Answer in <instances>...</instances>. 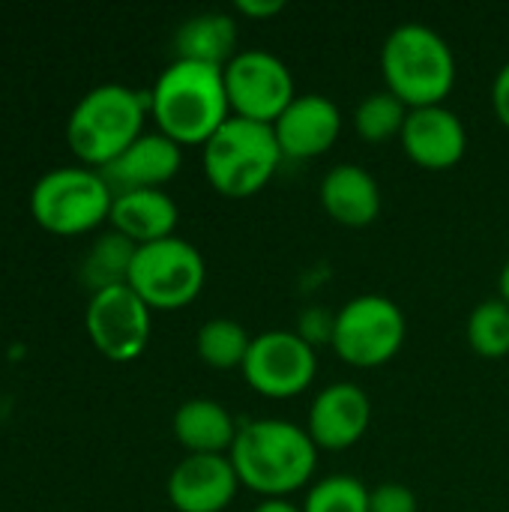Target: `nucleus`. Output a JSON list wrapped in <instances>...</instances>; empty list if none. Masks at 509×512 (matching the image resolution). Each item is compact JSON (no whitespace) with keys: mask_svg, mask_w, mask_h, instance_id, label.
<instances>
[{"mask_svg":"<svg viewBox=\"0 0 509 512\" xmlns=\"http://www.w3.org/2000/svg\"><path fill=\"white\" fill-rule=\"evenodd\" d=\"M183 165V147L162 132H144L135 138L117 159L96 168L114 195L138 192V189H162L171 177H177Z\"/></svg>","mask_w":509,"mask_h":512,"instance_id":"4468645a","label":"nucleus"},{"mask_svg":"<svg viewBox=\"0 0 509 512\" xmlns=\"http://www.w3.org/2000/svg\"><path fill=\"white\" fill-rule=\"evenodd\" d=\"M246 384L267 399H294L306 393L318 375L315 348L291 330H267L252 336L243 363Z\"/></svg>","mask_w":509,"mask_h":512,"instance_id":"9d476101","label":"nucleus"},{"mask_svg":"<svg viewBox=\"0 0 509 512\" xmlns=\"http://www.w3.org/2000/svg\"><path fill=\"white\" fill-rule=\"evenodd\" d=\"M405 312L381 294H363L348 300L336 312L333 351L354 369L387 366L405 345Z\"/></svg>","mask_w":509,"mask_h":512,"instance_id":"0eeeda50","label":"nucleus"},{"mask_svg":"<svg viewBox=\"0 0 509 512\" xmlns=\"http://www.w3.org/2000/svg\"><path fill=\"white\" fill-rule=\"evenodd\" d=\"M234 9L243 15V18H252V21H261V18H273L285 9L282 0H237Z\"/></svg>","mask_w":509,"mask_h":512,"instance_id":"c85d7f7f","label":"nucleus"},{"mask_svg":"<svg viewBox=\"0 0 509 512\" xmlns=\"http://www.w3.org/2000/svg\"><path fill=\"white\" fill-rule=\"evenodd\" d=\"M249 348H252V336L246 333L243 324L231 318H210L207 324H201L195 336L198 357L204 360V366L219 369V372L243 369Z\"/></svg>","mask_w":509,"mask_h":512,"instance_id":"4be33fe9","label":"nucleus"},{"mask_svg":"<svg viewBox=\"0 0 509 512\" xmlns=\"http://www.w3.org/2000/svg\"><path fill=\"white\" fill-rule=\"evenodd\" d=\"M492 108H495V117L501 120V126L509 129V63H504L492 81Z\"/></svg>","mask_w":509,"mask_h":512,"instance_id":"cd10ccee","label":"nucleus"},{"mask_svg":"<svg viewBox=\"0 0 509 512\" xmlns=\"http://www.w3.org/2000/svg\"><path fill=\"white\" fill-rule=\"evenodd\" d=\"M204 279H207V264L201 252L177 234L138 246L129 270V288L150 309L189 306L201 294Z\"/></svg>","mask_w":509,"mask_h":512,"instance_id":"6e6552de","label":"nucleus"},{"mask_svg":"<svg viewBox=\"0 0 509 512\" xmlns=\"http://www.w3.org/2000/svg\"><path fill=\"white\" fill-rule=\"evenodd\" d=\"M135 252H138V243H132L120 231L99 234L81 258V282L90 288V294L117 288V285H129V270H132Z\"/></svg>","mask_w":509,"mask_h":512,"instance_id":"412c9836","label":"nucleus"},{"mask_svg":"<svg viewBox=\"0 0 509 512\" xmlns=\"http://www.w3.org/2000/svg\"><path fill=\"white\" fill-rule=\"evenodd\" d=\"M471 351L483 360H504L509 354V306L498 300H483L468 318Z\"/></svg>","mask_w":509,"mask_h":512,"instance_id":"b1692460","label":"nucleus"},{"mask_svg":"<svg viewBox=\"0 0 509 512\" xmlns=\"http://www.w3.org/2000/svg\"><path fill=\"white\" fill-rule=\"evenodd\" d=\"M399 141H402L405 156L426 171L456 168L468 150L465 123L447 105L411 108Z\"/></svg>","mask_w":509,"mask_h":512,"instance_id":"f8f14e48","label":"nucleus"},{"mask_svg":"<svg viewBox=\"0 0 509 512\" xmlns=\"http://www.w3.org/2000/svg\"><path fill=\"white\" fill-rule=\"evenodd\" d=\"M228 459L240 486L264 501H285L315 477L318 447L306 429L288 420H249L237 429Z\"/></svg>","mask_w":509,"mask_h":512,"instance_id":"f257e3e1","label":"nucleus"},{"mask_svg":"<svg viewBox=\"0 0 509 512\" xmlns=\"http://www.w3.org/2000/svg\"><path fill=\"white\" fill-rule=\"evenodd\" d=\"M204 174L210 186L225 198L258 195L279 171L282 150L273 126L231 117L204 144Z\"/></svg>","mask_w":509,"mask_h":512,"instance_id":"39448f33","label":"nucleus"},{"mask_svg":"<svg viewBox=\"0 0 509 512\" xmlns=\"http://www.w3.org/2000/svg\"><path fill=\"white\" fill-rule=\"evenodd\" d=\"M381 72L387 90L408 108L444 105L456 87V54L429 24L408 21L384 39Z\"/></svg>","mask_w":509,"mask_h":512,"instance_id":"7ed1b4c3","label":"nucleus"},{"mask_svg":"<svg viewBox=\"0 0 509 512\" xmlns=\"http://www.w3.org/2000/svg\"><path fill=\"white\" fill-rule=\"evenodd\" d=\"M273 132L282 159H315L339 141L342 114L330 96L303 93L282 111V117L273 123Z\"/></svg>","mask_w":509,"mask_h":512,"instance_id":"ddd939ff","label":"nucleus"},{"mask_svg":"<svg viewBox=\"0 0 509 512\" xmlns=\"http://www.w3.org/2000/svg\"><path fill=\"white\" fill-rule=\"evenodd\" d=\"M114 192L93 168H51L30 189L33 219L54 234H84L108 219Z\"/></svg>","mask_w":509,"mask_h":512,"instance_id":"423d86ee","label":"nucleus"},{"mask_svg":"<svg viewBox=\"0 0 509 512\" xmlns=\"http://www.w3.org/2000/svg\"><path fill=\"white\" fill-rule=\"evenodd\" d=\"M408 105L393 96L390 90L369 93L357 108H354V129L363 141L369 144H384L390 138H399L408 120Z\"/></svg>","mask_w":509,"mask_h":512,"instance_id":"5701e85b","label":"nucleus"},{"mask_svg":"<svg viewBox=\"0 0 509 512\" xmlns=\"http://www.w3.org/2000/svg\"><path fill=\"white\" fill-rule=\"evenodd\" d=\"M240 477L228 456H186L168 477V501L177 512H222L237 498Z\"/></svg>","mask_w":509,"mask_h":512,"instance_id":"2eb2a0df","label":"nucleus"},{"mask_svg":"<svg viewBox=\"0 0 509 512\" xmlns=\"http://www.w3.org/2000/svg\"><path fill=\"white\" fill-rule=\"evenodd\" d=\"M174 438L189 456H225L234 447L237 423L228 408L216 399H189L174 411Z\"/></svg>","mask_w":509,"mask_h":512,"instance_id":"6ab92c4d","label":"nucleus"},{"mask_svg":"<svg viewBox=\"0 0 509 512\" xmlns=\"http://www.w3.org/2000/svg\"><path fill=\"white\" fill-rule=\"evenodd\" d=\"M303 512H369V489L351 474L318 480L303 501Z\"/></svg>","mask_w":509,"mask_h":512,"instance_id":"393cba45","label":"nucleus"},{"mask_svg":"<svg viewBox=\"0 0 509 512\" xmlns=\"http://www.w3.org/2000/svg\"><path fill=\"white\" fill-rule=\"evenodd\" d=\"M372 423V402L357 384H330L324 387L306 420V432L318 450H348L354 447Z\"/></svg>","mask_w":509,"mask_h":512,"instance_id":"dca6fc26","label":"nucleus"},{"mask_svg":"<svg viewBox=\"0 0 509 512\" xmlns=\"http://www.w3.org/2000/svg\"><path fill=\"white\" fill-rule=\"evenodd\" d=\"M237 39L240 30L228 12H198L177 27L174 51L177 60H195L225 69L240 54Z\"/></svg>","mask_w":509,"mask_h":512,"instance_id":"aec40b11","label":"nucleus"},{"mask_svg":"<svg viewBox=\"0 0 509 512\" xmlns=\"http://www.w3.org/2000/svg\"><path fill=\"white\" fill-rule=\"evenodd\" d=\"M498 288H501V300L509 306V258H507V264H504V270H501Z\"/></svg>","mask_w":509,"mask_h":512,"instance_id":"7c9ffc66","label":"nucleus"},{"mask_svg":"<svg viewBox=\"0 0 509 512\" xmlns=\"http://www.w3.org/2000/svg\"><path fill=\"white\" fill-rule=\"evenodd\" d=\"M252 512H303L300 507H294V504H288V501H264V504H258Z\"/></svg>","mask_w":509,"mask_h":512,"instance_id":"c756f323","label":"nucleus"},{"mask_svg":"<svg viewBox=\"0 0 509 512\" xmlns=\"http://www.w3.org/2000/svg\"><path fill=\"white\" fill-rule=\"evenodd\" d=\"M321 207L345 228H366L381 216V186L354 162L336 165L321 180Z\"/></svg>","mask_w":509,"mask_h":512,"instance_id":"f3484780","label":"nucleus"},{"mask_svg":"<svg viewBox=\"0 0 509 512\" xmlns=\"http://www.w3.org/2000/svg\"><path fill=\"white\" fill-rule=\"evenodd\" d=\"M150 111V90H132L126 84H99L87 90L69 120L66 141L87 165H108L135 138L144 135V117Z\"/></svg>","mask_w":509,"mask_h":512,"instance_id":"20e7f679","label":"nucleus"},{"mask_svg":"<svg viewBox=\"0 0 509 512\" xmlns=\"http://www.w3.org/2000/svg\"><path fill=\"white\" fill-rule=\"evenodd\" d=\"M225 90L231 102V114L255 123L273 126L282 111L297 99L294 75L270 51L261 48H243L225 69Z\"/></svg>","mask_w":509,"mask_h":512,"instance_id":"1a4fd4ad","label":"nucleus"},{"mask_svg":"<svg viewBox=\"0 0 509 512\" xmlns=\"http://www.w3.org/2000/svg\"><path fill=\"white\" fill-rule=\"evenodd\" d=\"M369 512H417V495L402 483H381L369 492Z\"/></svg>","mask_w":509,"mask_h":512,"instance_id":"bb28decb","label":"nucleus"},{"mask_svg":"<svg viewBox=\"0 0 509 512\" xmlns=\"http://www.w3.org/2000/svg\"><path fill=\"white\" fill-rule=\"evenodd\" d=\"M333 330H336V312H330V309H324V306H312V309H306V312L300 315L294 333H297L306 345L318 348V345H333Z\"/></svg>","mask_w":509,"mask_h":512,"instance_id":"a878e982","label":"nucleus"},{"mask_svg":"<svg viewBox=\"0 0 509 512\" xmlns=\"http://www.w3.org/2000/svg\"><path fill=\"white\" fill-rule=\"evenodd\" d=\"M84 321L93 345L114 363L135 360L150 342V306L129 285L90 294Z\"/></svg>","mask_w":509,"mask_h":512,"instance_id":"9b49d317","label":"nucleus"},{"mask_svg":"<svg viewBox=\"0 0 509 512\" xmlns=\"http://www.w3.org/2000/svg\"><path fill=\"white\" fill-rule=\"evenodd\" d=\"M114 231L129 237L132 243H156L165 237H174L180 210L174 198L162 189H138L114 195L111 213H108Z\"/></svg>","mask_w":509,"mask_h":512,"instance_id":"a211bd4d","label":"nucleus"},{"mask_svg":"<svg viewBox=\"0 0 509 512\" xmlns=\"http://www.w3.org/2000/svg\"><path fill=\"white\" fill-rule=\"evenodd\" d=\"M150 114L159 132L183 144H207L234 114L222 66L174 60L150 90Z\"/></svg>","mask_w":509,"mask_h":512,"instance_id":"f03ea898","label":"nucleus"}]
</instances>
